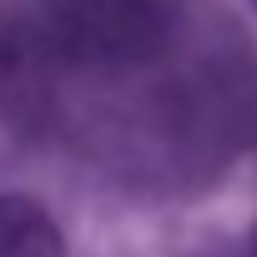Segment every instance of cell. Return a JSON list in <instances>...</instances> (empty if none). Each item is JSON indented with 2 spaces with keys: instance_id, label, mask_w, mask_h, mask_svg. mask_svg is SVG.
I'll use <instances>...</instances> for the list:
<instances>
[{
  "instance_id": "6da1fadb",
  "label": "cell",
  "mask_w": 257,
  "mask_h": 257,
  "mask_svg": "<svg viewBox=\"0 0 257 257\" xmlns=\"http://www.w3.org/2000/svg\"><path fill=\"white\" fill-rule=\"evenodd\" d=\"M0 257H66V237L41 202L0 192Z\"/></svg>"
},
{
  "instance_id": "7a4b0ae2",
  "label": "cell",
  "mask_w": 257,
  "mask_h": 257,
  "mask_svg": "<svg viewBox=\"0 0 257 257\" xmlns=\"http://www.w3.org/2000/svg\"><path fill=\"white\" fill-rule=\"evenodd\" d=\"M252 257H257V232H252Z\"/></svg>"
},
{
  "instance_id": "3957f363",
  "label": "cell",
  "mask_w": 257,
  "mask_h": 257,
  "mask_svg": "<svg viewBox=\"0 0 257 257\" xmlns=\"http://www.w3.org/2000/svg\"><path fill=\"white\" fill-rule=\"evenodd\" d=\"M252 6H257V0H252Z\"/></svg>"
}]
</instances>
